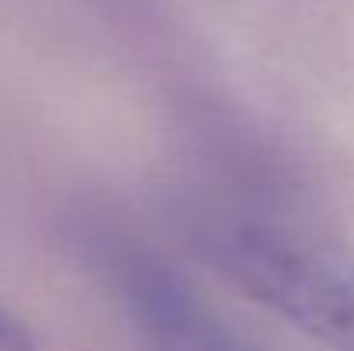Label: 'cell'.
Instances as JSON below:
<instances>
[{
  "instance_id": "1",
  "label": "cell",
  "mask_w": 354,
  "mask_h": 351,
  "mask_svg": "<svg viewBox=\"0 0 354 351\" xmlns=\"http://www.w3.org/2000/svg\"><path fill=\"white\" fill-rule=\"evenodd\" d=\"M200 251L241 293L330 351H354V258L268 221H217Z\"/></svg>"
},
{
  "instance_id": "2",
  "label": "cell",
  "mask_w": 354,
  "mask_h": 351,
  "mask_svg": "<svg viewBox=\"0 0 354 351\" xmlns=\"http://www.w3.org/2000/svg\"><path fill=\"white\" fill-rule=\"evenodd\" d=\"M104 265L145 351H258L158 255L120 244Z\"/></svg>"
},
{
  "instance_id": "3",
  "label": "cell",
  "mask_w": 354,
  "mask_h": 351,
  "mask_svg": "<svg viewBox=\"0 0 354 351\" xmlns=\"http://www.w3.org/2000/svg\"><path fill=\"white\" fill-rule=\"evenodd\" d=\"M35 341L28 334V327L7 310L0 307V351H31Z\"/></svg>"
}]
</instances>
